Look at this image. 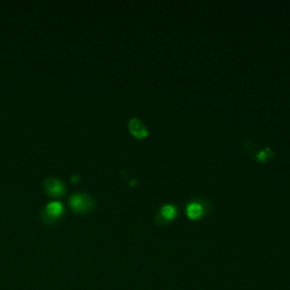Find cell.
I'll return each instance as SVG.
<instances>
[{"label": "cell", "mask_w": 290, "mask_h": 290, "mask_svg": "<svg viewBox=\"0 0 290 290\" xmlns=\"http://www.w3.org/2000/svg\"><path fill=\"white\" fill-rule=\"evenodd\" d=\"M64 213L63 204L60 202H51L41 212V218L43 222L47 224H53L60 219Z\"/></svg>", "instance_id": "cell-1"}, {"label": "cell", "mask_w": 290, "mask_h": 290, "mask_svg": "<svg viewBox=\"0 0 290 290\" xmlns=\"http://www.w3.org/2000/svg\"><path fill=\"white\" fill-rule=\"evenodd\" d=\"M70 204L76 212H88L94 205V199L88 194H74L70 199Z\"/></svg>", "instance_id": "cell-2"}, {"label": "cell", "mask_w": 290, "mask_h": 290, "mask_svg": "<svg viewBox=\"0 0 290 290\" xmlns=\"http://www.w3.org/2000/svg\"><path fill=\"white\" fill-rule=\"evenodd\" d=\"M44 189L50 196H61L66 192V186L58 178H47L44 181Z\"/></svg>", "instance_id": "cell-3"}, {"label": "cell", "mask_w": 290, "mask_h": 290, "mask_svg": "<svg viewBox=\"0 0 290 290\" xmlns=\"http://www.w3.org/2000/svg\"><path fill=\"white\" fill-rule=\"evenodd\" d=\"M129 130L136 139H144L147 136V129L139 118H133L129 122Z\"/></svg>", "instance_id": "cell-4"}, {"label": "cell", "mask_w": 290, "mask_h": 290, "mask_svg": "<svg viewBox=\"0 0 290 290\" xmlns=\"http://www.w3.org/2000/svg\"><path fill=\"white\" fill-rule=\"evenodd\" d=\"M203 215V208L201 204L196 202H192L187 205V216L191 219H198Z\"/></svg>", "instance_id": "cell-5"}, {"label": "cell", "mask_w": 290, "mask_h": 290, "mask_svg": "<svg viewBox=\"0 0 290 290\" xmlns=\"http://www.w3.org/2000/svg\"><path fill=\"white\" fill-rule=\"evenodd\" d=\"M161 216L167 220H172L176 217V208L174 205L165 204L163 208L161 209Z\"/></svg>", "instance_id": "cell-6"}]
</instances>
